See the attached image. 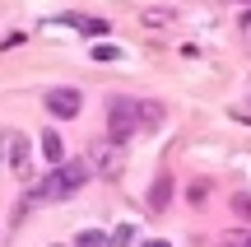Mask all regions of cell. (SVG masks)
I'll list each match as a JSON object with an SVG mask.
<instances>
[{"label": "cell", "mask_w": 251, "mask_h": 247, "mask_svg": "<svg viewBox=\"0 0 251 247\" xmlns=\"http://www.w3.org/2000/svg\"><path fill=\"white\" fill-rule=\"evenodd\" d=\"M70 24H75V28H84L89 37H107V33H112L107 19H70Z\"/></svg>", "instance_id": "obj_9"}, {"label": "cell", "mask_w": 251, "mask_h": 247, "mask_svg": "<svg viewBox=\"0 0 251 247\" xmlns=\"http://www.w3.org/2000/svg\"><path fill=\"white\" fill-rule=\"evenodd\" d=\"M172 19H177L172 9H144V24H149V28H168Z\"/></svg>", "instance_id": "obj_11"}, {"label": "cell", "mask_w": 251, "mask_h": 247, "mask_svg": "<svg viewBox=\"0 0 251 247\" xmlns=\"http://www.w3.org/2000/svg\"><path fill=\"white\" fill-rule=\"evenodd\" d=\"M163 103L158 98H135V121H140V136H149V131H158L163 126Z\"/></svg>", "instance_id": "obj_6"}, {"label": "cell", "mask_w": 251, "mask_h": 247, "mask_svg": "<svg viewBox=\"0 0 251 247\" xmlns=\"http://www.w3.org/2000/svg\"><path fill=\"white\" fill-rule=\"evenodd\" d=\"M233 215H237V220H251V196H247V192L233 196Z\"/></svg>", "instance_id": "obj_12"}, {"label": "cell", "mask_w": 251, "mask_h": 247, "mask_svg": "<svg viewBox=\"0 0 251 247\" xmlns=\"http://www.w3.org/2000/svg\"><path fill=\"white\" fill-rule=\"evenodd\" d=\"M93 177L89 159H75V164H56L51 173L42 177V182H33V192H28V201H65V196H75L84 182Z\"/></svg>", "instance_id": "obj_1"}, {"label": "cell", "mask_w": 251, "mask_h": 247, "mask_svg": "<svg viewBox=\"0 0 251 247\" xmlns=\"http://www.w3.org/2000/svg\"><path fill=\"white\" fill-rule=\"evenodd\" d=\"M144 247H172V243H163V238H153V243H144Z\"/></svg>", "instance_id": "obj_16"}, {"label": "cell", "mask_w": 251, "mask_h": 247, "mask_svg": "<svg viewBox=\"0 0 251 247\" xmlns=\"http://www.w3.org/2000/svg\"><path fill=\"white\" fill-rule=\"evenodd\" d=\"M135 238V229H130V224H121V229L117 233H112V243H117V247H126V243H130Z\"/></svg>", "instance_id": "obj_14"}, {"label": "cell", "mask_w": 251, "mask_h": 247, "mask_svg": "<svg viewBox=\"0 0 251 247\" xmlns=\"http://www.w3.org/2000/svg\"><path fill=\"white\" fill-rule=\"evenodd\" d=\"M0 159H9V168H14L19 177H28V140L19 136V131H5V136H0Z\"/></svg>", "instance_id": "obj_5"}, {"label": "cell", "mask_w": 251, "mask_h": 247, "mask_svg": "<svg viewBox=\"0 0 251 247\" xmlns=\"http://www.w3.org/2000/svg\"><path fill=\"white\" fill-rule=\"evenodd\" d=\"M47 112H51V117H61V121H70V117H79V108H84V93L79 89H70V84H65V89H51L47 93Z\"/></svg>", "instance_id": "obj_4"}, {"label": "cell", "mask_w": 251, "mask_h": 247, "mask_svg": "<svg viewBox=\"0 0 251 247\" xmlns=\"http://www.w3.org/2000/svg\"><path fill=\"white\" fill-rule=\"evenodd\" d=\"M75 247H112V238L102 229H84L79 238H75Z\"/></svg>", "instance_id": "obj_10"}, {"label": "cell", "mask_w": 251, "mask_h": 247, "mask_svg": "<svg viewBox=\"0 0 251 247\" xmlns=\"http://www.w3.org/2000/svg\"><path fill=\"white\" fill-rule=\"evenodd\" d=\"M42 159H47V164H65V145H61V136H56V131H47V136H42Z\"/></svg>", "instance_id": "obj_8"}, {"label": "cell", "mask_w": 251, "mask_h": 247, "mask_svg": "<svg viewBox=\"0 0 251 247\" xmlns=\"http://www.w3.org/2000/svg\"><path fill=\"white\" fill-rule=\"evenodd\" d=\"M117 56H121L117 47H93V61H117Z\"/></svg>", "instance_id": "obj_15"}, {"label": "cell", "mask_w": 251, "mask_h": 247, "mask_svg": "<svg viewBox=\"0 0 251 247\" xmlns=\"http://www.w3.org/2000/svg\"><path fill=\"white\" fill-rule=\"evenodd\" d=\"M219 247H251V233H224Z\"/></svg>", "instance_id": "obj_13"}, {"label": "cell", "mask_w": 251, "mask_h": 247, "mask_svg": "<svg viewBox=\"0 0 251 247\" xmlns=\"http://www.w3.org/2000/svg\"><path fill=\"white\" fill-rule=\"evenodd\" d=\"M168 201H172V173H158V177H153V187H149V210L153 215L168 210Z\"/></svg>", "instance_id": "obj_7"}, {"label": "cell", "mask_w": 251, "mask_h": 247, "mask_svg": "<svg viewBox=\"0 0 251 247\" xmlns=\"http://www.w3.org/2000/svg\"><path fill=\"white\" fill-rule=\"evenodd\" d=\"M107 136L112 140H130L140 136V121H135V98H107Z\"/></svg>", "instance_id": "obj_3"}, {"label": "cell", "mask_w": 251, "mask_h": 247, "mask_svg": "<svg viewBox=\"0 0 251 247\" xmlns=\"http://www.w3.org/2000/svg\"><path fill=\"white\" fill-rule=\"evenodd\" d=\"M89 168L98 177H107V182H117V177L126 173V145H121V140H112V136H98L89 145Z\"/></svg>", "instance_id": "obj_2"}]
</instances>
